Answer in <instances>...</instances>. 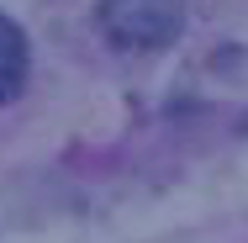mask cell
<instances>
[{
	"mask_svg": "<svg viewBox=\"0 0 248 243\" xmlns=\"http://www.w3.org/2000/svg\"><path fill=\"white\" fill-rule=\"evenodd\" d=\"M95 21L122 48H169L185 32V0H100Z\"/></svg>",
	"mask_w": 248,
	"mask_h": 243,
	"instance_id": "1",
	"label": "cell"
},
{
	"mask_svg": "<svg viewBox=\"0 0 248 243\" xmlns=\"http://www.w3.org/2000/svg\"><path fill=\"white\" fill-rule=\"evenodd\" d=\"M243 132H248V116H243Z\"/></svg>",
	"mask_w": 248,
	"mask_h": 243,
	"instance_id": "3",
	"label": "cell"
},
{
	"mask_svg": "<svg viewBox=\"0 0 248 243\" xmlns=\"http://www.w3.org/2000/svg\"><path fill=\"white\" fill-rule=\"evenodd\" d=\"M27 85V37L11 16H0V106L21 96Z\"/></svg>",
	"mask_w": 248,
	"mask_h": 243,
	"instance_id": "2",
	"label": "cell"
}]
</instances>
